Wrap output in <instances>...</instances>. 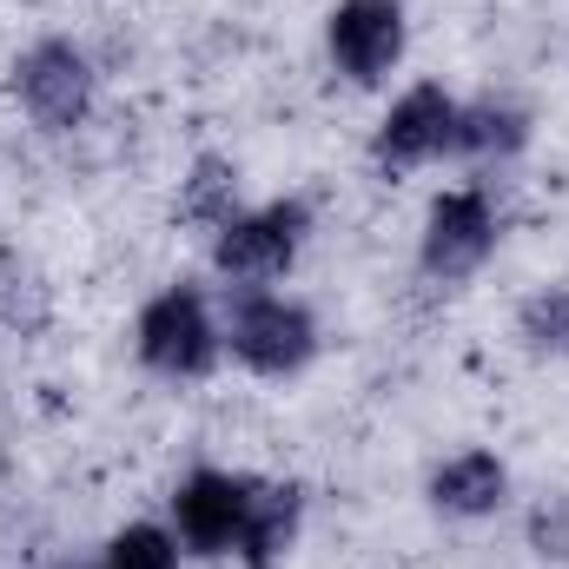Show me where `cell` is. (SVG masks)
<instances>
[{
	"label": "cell",
	"instance_id": "cell-7",
	"mask_svg": "<svg viewBox=\"0 0 569 569\" xmlns=\"http://www.w3.org/2000/svg\"><path fill=\"white\" fill-rule=\"evenodd\" d=\"M411 47L405 0H338L325 13V60L345 87H385Z\"/></svg>",
	"mask_w": 569,
	"mask_h": 569
},
{
	"label": "cell",
	"instance_id": "cell-5",
	"mask_svg": "<svg viewBox=\"0 0 569 569\" xmlns=\"http://www.w3.org/2000/svg\"><path fill=\"white\" fill-rule=\"evenodd\" d=\"M13 107L40 127V133H80L93 120V100H100V73H93V53L67 33H40L33 47H20L13 73Z\"/></svg>",
	"mask_w": 569,
	"mask_h": 569
},
{
	"label": "cell",
	"instance_id": "cell-6",
	"mask_svg": "<svg viewBox=\"0 0 569 569\" xmlns=\"http://www.w3.org/2000/svg\"><path fill=\"white\" fill-rule=\"evenodd\" d=\"M497 246H503V206L490 199V186H443L418 226V272L430 284H463L497 259Z\"/></svg>",
	"mask_w": 569,
	"mask_h": 569
},
{
	"label": "cell",
	"instance_id": "cell-9",
	"mask_svg": "<svg viewBox=\"0 0 569 569\" xmlns=\"http://www.w3.org/2000/svg\"><path fill=\"white\" fill-rule=\"evenodd\" d=\"M425 503L437 517H450V523H483V517H497L510 503V463L497 450H483V443L450 450V457L430 463Z\"/></svg>",
	"mask_w": 569,
	"mask_h": 569
},
{
	"label": "cell",
	"instance_id": "cell-2",
	"mask_svg": "<svg viewBox=\"0 0 569 569\" xmlns=\"http://www.w3.org/2000/svg\"><path fill=\"white\" fill-rule=\"evenodd\" d=\"M133 358L140 371L166 385H199L226 365V331H219V305L212 291L192 279L159 284L133 318Z\"/></svg>",
	"mask_w": 569,
	"mask_h": 569
},
{
	"label": "cell",
	"instance_id": "cell-10",
	"mask_svg": "<svg viewBox=\"0 0 569 569\" xmlns=\"http://www.w3.org/2000/svg\"><path fill=\"white\" fill-rule=\"evenodd\" d=\"M537 133L530 107L510 100V93H477V100H457V133H450V159H470V166H510Z\"/></svg>",
	"mask_w": 569,
	"mask_h": 569
},
{
	"label": "cell",
	"instance_id": "cell-1",
	"mask_svg": "<svg viewBox=\"0 0 569 569\" xmlns=\"http://www.w3.org/2000/svg\"><path fill=\"white\" fill-rule=\"evenodd\" d=\"M219 331H226V358L266 385H284L298 371H311V358L325 351L318 311L305 298H291L279 284H239L219 305Z\"/></svg>",
	"mask_w": 569,
	"mask_h": 569
},
{
	"label": "cell",
	"instance_id": "cell-8",
	"mask_svg": "<svg viewBox=\"0 0 569 569\" xmlns=\"http://www.w3.org/2000/svg\"><path fill=\"white\" fill-rule=\"evenodd\" d=\"M450 133H457V93L437 87V80H418V87H405V93L385 107V120L371 127V166H378L385 179H405V172H418V166L450 159Z\"/></svg>",
	"mask_w": 569,
	"mask_h": 569
},
{
	"label": "cell",
	"instance_id": "cell-3",
	"mask_svg": "<svg viewBox=\"0 0 569 569\" xmlns=\"http://www.w3.org/2000/svg\"><path fill=\"white\" fill-rule=\"evenodd\" d=\"M259 490H266L259 470H226V463L186 470V477L172 483V497H166V523H172L179 550L199 557V563H219V557L239 563V543H246V530H252Z\"/></svg>",
	"mask_w": 569,
	"mask_h": 569
},
{
	"label": "cell",
	"instance_id": "cell-16",
	"mask_svg": "<svg viewBox=\"0 0 569 569\" xmlns=\"http://www.w3.org/2000/svg\"><path fill=\"white\" fill-rule=\"evenodd\" d=\"M40 569H87V563H40Z\"/></svg>",
	"mask_w": 569,
	"mask_h": 569
},
{
	"label": "cell",
	"instance_id": "cell-11",
	"mask_svg": "<svg viewBox=\"0 0 569 569\" xmlns=\"http://www.w3.org/2000/svg\"><path fill=\"white\" fill-rule=\"evenodd\" d=\"M298 530H305V490L284 483V477H266L259 490V510H252V530L239 543V563L246 569H279L291 550H298Z\"/></svg>",
	"mask_w": 569,
	"mask_h": 569
},
{
	"label": "cell",
	"instance_id": "cell-12",
	"mask_svg": "<svg viewBox=\"0 0 569 569\" xmlns=\"http://www.w3.org/2000/svg\"><path fill=\"white\" fill-rule=\"evenodd\" d=\"M239 206H246V199H239V166H232L226 152H199V159L186 166V179H179V199H172V212H179L186 226H199V232H219Z\"/></svg>",
	"mask_w": 569,
	"mask_h": 569
},
{
	"label": "cell",
	"instance_id": "cell-13",
	"mask_svg": "<svg viewBox=\"0 0 569 569\" xmlns=\"http://www.w3.org/2000/svg\"><path fill=\"white\" fill-rule=\"evenodd\" d=\"M87 569H186V550H179V537H172V523H120L100 550H93V563Z\"/></svg>",
	"mask_w": 569,
	"mask_h": 569
},
{
	"label": "cell",
	"instance_id": "cell-15",
	"mask_svg": "<svg viewBox=\"0 0 569 569\" xmlns=\"http://www.w3.org/2000/svg\"><path fill=\"white\" fill-rule=\"evenodd\" d=\"M530 550L543 557V563H569V503H537L530 510Z\"/></svg>",
	"mask_w": 569,
	"mask_h": 569
},
{
	"label": "cell",
	"instance_id": "cell-14",
	"mask_svg": "<svg viewBox=\"0 0 569 569\" xmlns=\"http://www.w3.org/2000/svg\"><path fill=\"white\" fill-rule=\"evenodd\" d=\"M517 338L530 358H557L569 365V284H537L517 305Z\"/></svg>",
	"mask_w": 569,
	"mask_h": 569
},
{
	"label": "cell",
	"instance_id": "cell-4",
	"mask_svg": "<svg viewBox=\"0 0 569 569\" xmlns=\"http://www.w3.org/2000/svg\"><path fill=\"white\" fill-rule=\"evenodd\" d=\"M311 239V199L305 192H284V199H266V206H239L219 232H212V279L226 291L239 284H279L298 252Z\"/></svg>",
	"mask_w": 569,
	"mask_h": 569
}]
</instances>
